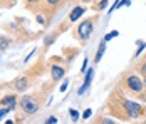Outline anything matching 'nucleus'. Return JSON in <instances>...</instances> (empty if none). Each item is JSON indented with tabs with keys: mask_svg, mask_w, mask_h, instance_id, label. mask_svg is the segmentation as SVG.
Instances as JSON below:
<instances>
[{
	"mask_svg": "<svg viewBox=\"0 0 146 124\" xmlns=\"http://www.w3.org/2000/svg\"><path fill=\"white\" fill-rule=\"evenodd\" d=\"M114 99H116V104L111 101L109 107H119V109H111L119 119H138L143 114L141 104H138L134 101H129V99H126V97H123V96H117Z\"/></svg>",
	"mask_w": 146,
	"mask_h": 124,
	"instance_id": "obj_1",
	"label": "nucleus"
},
{
	"mask_svg": "<svg viewBox=\"0 0 146 124\" xmlns=\"http://www.w3.org/2000/svg\"><path fill=\"white\" fill-rule=\"evenodd\" d=\"M98 19H99V15H94V17H88V19H84L82 22H79L77 27H76V30H74V37L79 39L82 44H86V42L89 40V37L92 35V32H94V27H96Z\"/></svg>",
	"mask_w": 146,
	"mask_h": 124,
	"instance_id": "obj_2",
	"label": "nucleus"
},
{
	"mask_svg": "<svg viewBox=\"0 0 146 124\" xmlns=\"http://www.w3.org/2000/svg\"><path fill=\"white\" fill-rule=\"evenodd\" d=\"M123 86L128 92H131L134 96H143L145 94V89H146V84H145V79L139 77L138 74L134 72H129L124 76L123 79Z\"/></svg>",
	"mask_w": 146,
	"mask_h": 124,
	"instance_id": "obj_3",
	"label": "nucleus"
},
{
	"mask_svg": "<svg viewBox=\"0 0 146 124\" xmlns=\"http://www.w3.org/2000/svg\"><path fill=\"white\" fill-rule=\"evenodd\" d=\"M20 107H22V111H24L25 114L32 116V114H35L37 111L40 109V104H39L32 96H24L20 99Z\"/></svg>",
	"mask_w": 146,
	"mask_h": 124,
	"instance_id": "obj_4",
	"label": "nucleus"
},
{
	"mask_svg": "<svg viewBox=\"0 0 146 124\" xmlns=\"http://www.w3.org/2000/svg\"><path fill=\"white\" fill-rule=\"evenodd\" d=\"M66 76V67L60 64H50V77L52 81H60Z\"/></svg>",
	"mask_w": 146,
	"mask_h": 124,
	"instance_id": "obj_5",
	"label": "nucleus"
},
{
	"mask_svg": "<svg viewBox=\"0 0 146 124\" xmlns=\"http://www.w3.org/2000/svg\"><path fill=\"white\" fill-rule=\"evenodd\" d=\"M92 77H94V69L91 67V69H89L88 72H86V77H84V84H82V86H81V87L77 89V94H79V96H82V94H84V92H86V91L89 89V86H91V82H92Z\"/></svg>",
	"mask_w": 146,
	"mask_h": 124,
	"instance_id": "obj_6",
	"label": "nucleus"
},
{
	"mask_svg": "<svg viewBox=\"0 0 146 124\" xmlns=\"http://www.w3.org/2000/svg\"><path fill=\"white\" fill-rule=\"evenodd\" d=\"M84 12H86V7H82V5L74 7L72 10H71V14H69V17H67V22H77L79 17H82Z\"/></svg>",
	"mask_w": 146,
	"mask_h": 124,
	"instance_id": "obj_7",
	"label": "nucleus"
},
{
	"mask_svg": "<svg viewBox=\"0 0 146 124\" xmlns=\"http://www.w3.org/2000/svg\"><path fill=\"white\" fill-rule=\"evenodd\" d=\"M14 87H15V91H19V92H24V91H25V89L29 87V79H27L25 76H22V77H19V79L15 81Z\"/></svg>",
	"mask_w": 146,
	"mask_h": 124,
	"instance_id": "obj_8",
	"label": "nucleus"
},
{
	"mask_svg": "<svg viewBox=\"0 0 146 124\" xmlns=\"http://www.w3.org/2000/svg\"><path fill=\"white\" fill-rule=\"evenodd\" d=\"M106 44H108L106 40H101L99 47H98V52H96V55H94V64H99V62H101L102 55H104V52H106Z\"/></svg>",
	"mask_w": 146,
	"mask_h": 124,
	"instance_id": "obj_9",
	"label": "nucleus"
},
{
	"mask_svg": "<svg viewBox=\"0 0 146 124\" xmlns=\"http://www.w3.org/2000/svg\"><path fill=\"white\" fill-rule=\"evenodd\" d=\"M15 102H17L15 94H7L5 97L0 99V106H15Z\"/></svg>",
	"mask_w": 146,
	"mask_h": 124,
	"instance_id": "obj_10",
	"label": "nucleus"
},
{
	"mask_svg": "<svg viewBox=\"0 0 146 124\" xmlns=\"http://www.w3.org/2000/svg\"><path fill=\"white\" fill-rule=\"evenodd\" d=\"M62 2H64V0H44V3L47 5V7H49V9L52 7V10H54V9H57V7L60 5V3H62Z\"/></svg>",
	"mask_w": 146,
	"mask_h": 124,
	"instance_id": "obj_11",
	"label": "nucleus"
},
{
	"mask_svg": "<svg viewBox=\"0 0 146 124\" xmlns=\"http://www.w3.org/2000/svg\"><path fill=\"white\" fill-rule=\"evenodd\" d=\"M108 2H109V0H99L98 3H94V5H92V9H94V10H98V12H101L102 9H106Z\"/></svg>",
	"mask_w": 146,
	"mask_h": 124,
	"instance_id": "obj_12",
	"label": "nucleus"
},
{
	"mask_svg": "<svg viewBox=\"0 0 146 124\" xmlns=\"http://www.w3.org/2000/svg\"><path fill=\"white\" fill-rule=\"evenodd\" d=\"M14 109H15V106H5L3 109H0V121H2V119L10 112V111H14Z\"/></svg>",
	"mask_w": 146,
	"mask_h": 124,
	"instance_id": "obj_13",
	"label": "nucleus"
},
{
	"mask_svg": "<svg viewBox=\"0 0 146 124\" xmlns=\"http://www.w3.org/2000/svg\"><path fill=\"white\" fill-rule=\"evenodd\" d=\"M9 45H10V39H7V37H0V50H5Z\"/></svg>",
	"mask_w": 146,
	"mask_h": 124,
	"instance_id": "obj_14",
	"label": "nucleus"
},
{
	"mask_svg": "<svg viewBox=\"0 0 146 124\" xmlns=\"http://www.w3.org/2000/svg\"><path fill=\"white\" fill-rule=\"evenodd\" d=\"M117 35H119V32H117V30H113V32H109V34H108V35H104V37H102V40H111V39H114V37H117Z\"/></svg>",
	"mask_w": 146,
	"mask_h": 124,
	"instance_id": "obj_15",
	"label": "nucleus"
},
{
	"mask_svg": "<svg viewBox=\"0 0 146 124\" xmlns=\"http://www.w3.org/2000/svg\"><path fill=\"white\" fill-rule=\"evenodd\" d=\"M138 44H139V47H138V50H136L134 57H138V55H139V54H141V52L146 49V44H145V42H138Z\"/></svg>",
	"mask_w": 146,
	"mask_h": 124,
	"instance_id": "obj_16",
	"label": "nucleus"
},
{
	"mask_svg": "<svg viewBox=\"0 0 146 124\" xmlns=\"http://www.w3.org/2000/svg\"><path fill=\"white\" fill-rule=\"evenodd\" d=\"M69 114H71L72 121H79V112H77L76 109H71V111H69Z\"/></svg>",
	"mask_w": 146,
	"mask_h": 124,
	"instance_id": "obj_17",
	"label": "nucleus"
},
{
	"mask_svg": "<svg viewBox=\"0 0 146 124\" xmlns=\"http://www.w3.org/2000/svg\"><path fill=\"white\" fill-rule=\"evenodd\" d=\"M139 72L143 74V79H145V82H146V60L141 64V66H139Z\"/></svg>",
	"mask_w": 146,
	"mask_h": 124,
	"instance_id": "obj_18",
	"label": "nucleus"
},
{
	"mask_svg": "<svg viewBox=\"0 0 146 124\" xmlns=\"http://www.w3.org/2000/svg\"><path fill=\"white\" fill-rule=\"evenodd\" d=\"M35 3H40V0H25V5H27L29 9H32Z\"/></svg>",
	"mask_w": 146,
	"mask_h": 124,
	"instance_id": "obj_19",
	"label": "nucleus"
},
{
	"mask_svg": "<svg viewBox=\"0 0 146 124\" xmlns=\"http://www.w3.org/2000/svg\"><path fill=\"white\" fill-rule=\"evenodd\" d=\"M44 124H57V117L56 116H50V117H47V121Z\"/></svg>",
	"mask_w": 146,
	"mask_h": 124,
	"instance_id": "obj_20",
	"label": "nucleus"
},
{
	"mask_svg": "<svg viewBox=\"0 0 146 124\" xmlns=\"http://www.w3.org/2000/svg\"><path fill=\"white\" fill-rule=\"evenodd\" d=\"M91 114H92V111H91V109H86L84 112H82V119H89V117H91Z\"/></svg>",
	"mask_w": 146,
	"mask_h": 124,
	"instance_id": "obj_21",
	"label": "nucleus"
},
{
	"mask_svg": "<svg viewBox=\"0 0 146 124\" xmlns=\"http://www.w3.org/2000/svg\"><path fill=\"white\" fill-rule=\"evenodd\" d=\"M88 62H89V59H84L82 67H81V72H88Z\"/></svg>",
	"mask_w": 146,
	"mask_h": 124,
	"instance_id": "obj_22",
	"label": "nucleus"
},
{
	"mask_svg": "<svg viewBox=\"0 0 146 124\" xmlns=\"http://www.w3.org/2000/svg\"><path fill=\"white\" fill-rule=\"evenodd\" d=\"M99 124H114V121H111V119H106V117H102L101 123Z\"/></svg>",
	"mask_w": 146,
	"mask_h": 124,
	"instance_id": "obj_23",
	"label": "nucleus"
},
{
	"mask_svg": "<svg viewBox=\"0 0 146 124\" xmlns=\"http://www.w3.org/2000/svg\"><path fill=\"white\" fill-rule=\"evenodd\" d=\"M35 19H37V22H39V24H45V20H44V17H42V15H40V14L37 15V17H35Z\"/></svg>",
	"mask_w": 146,
	"mask_h": 124,
	"instance_id": "obj_24",
	"label": "nucleus"
},
{
	"mask_svg": "<svg viewBox=\"0 0 146 124\" xmlns=\"http://www.w3.org/2000/svg\"><path fill=\"white\" fill-rule=\"evenodd\" d=\"M66 89H67V82H64V84H62V86H60V92H64Z\"/></svg>",
	"mask_w": 146,
	"mask_h": 124,
	"instance_id": "obj_25",
	"label": "nucleus"
},
{
	"mask_svg": "<svg viewBox=\"0 0 146 124\" xmlns=\"http://www.w3.org/2000/svg\"><path fill=\"white\" fill-rule=\"evenodd\" d=\"M5 124H15V123L12 121V119H7V121H5Z\"/></svg>",
	"mask_w": 146,
	"mask_h": 124,
	"instance_id": "obj_26",
	"label": "nucleus"
}]
</instances>
